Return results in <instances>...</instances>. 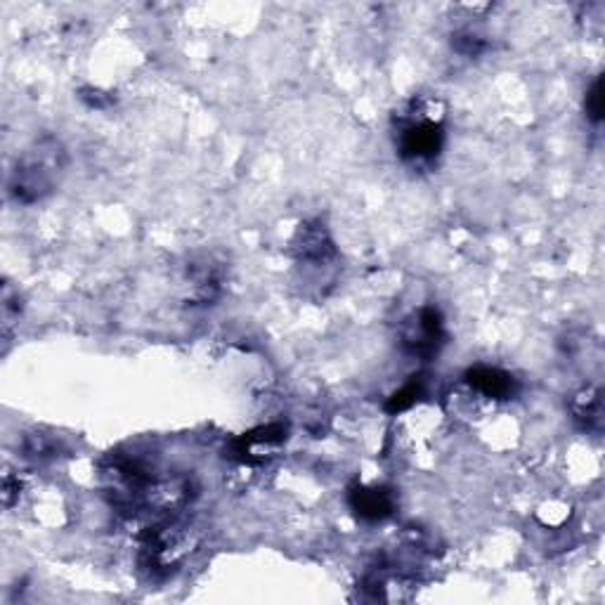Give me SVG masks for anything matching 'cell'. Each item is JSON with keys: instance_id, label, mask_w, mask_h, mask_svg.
I'll return each mask as SVG.
<instances>
[{"instance_id": "1", "label": "cell", "mask_w": 605, "mask_h": 605, "mask_svg": "<svg viewBox=\"0 0 605 605\" xmlns=\"http://www.w3.org/2000/svg\"><path fill=\"white\" fill-rule=\"evenodd\" d=\"M398 133L395 145L402 164L416 171L433 168L445 145V102L433 95L414 97L405 104V109L395 116Z\"/></svg>"}, {"instance_id": "2", "label": "cell", "mask_w": 605, "mask_h": 605, "mask_svg": "<svg viewBox=\"0 0 605 605\" xmlns=\"http://www.w3.org/2000/svg\"><path fill=\"white\" fill-rule=\"evenodd\" d=\"M67 168V149L52 135H43L24 149L8 178V197L19 206L48 199Z\"/></svg>"}, {"instance_id": "3", "label": "cell", "mask_w": 605, "mask_h": 605, "mask_svg": "<svg viewBox=\"0 0 605 605\" xmlns=\"http://www.w3.org/2000/svg\"><path fill=\"white\" fill-rule=\"evenodd\" d=\"M442 343H445V322H442L440 310L433 305L414 312L402 329V346L409 355L421 357V360H431L438 355Z\"/></svg>"}, {"instance_id": "4", "label": "cell", "mask_w": 605, "mask_h": 605, "mask_svg": "<svg viewBox=\"0 0 605 605\" xmlns=\"http://www.w3.org/2000/svg\"><path fill=\"white\" fill-rule=\"evenodd\" d=\"M291 251L301 263L322 265L336 256V244L320 220H310V223L298 227L294 242H291Z\"/></svg>"}, {"instance_id": "5", "label": "cell", "mask_w": 605, "mask_h": 605, "mask_svg": "<svg viewBox=\"0 0 605 605\" xmlns=\"http://www.w3.org/2000/svg\"><path fill=\"white\" fill-rule=\"evenodd\" d=\"M464 383L487 402L509 400L513 398V393H516V379H513L509 372L497 367H483V364L468 369Z\"/></svg>"}, {"instance_id": "6", "label": "cell", "mask_w": 605, "mask_h": 605, "mask_svg": "<svg viewBox=\"0 0 605 605\" xmlns=\"http://www.w3.org/2000/svg\"><path fill=\"white\" fill-rule=\"evenodd\" d=\"M187 282H190V301L208 305L223 291V268L213 258H204L187 268Z\"/></svg>"}, {"instance_id": "7", "label": "cell", "mask_w": 605, "mask_h": 605, "mask_svg": "<svg viewBox=\"0 0 605 605\" xmlns=\"http://www.w3.org/2000/svg\"><path fill=\"white\" fill-rule=\"evenodd\" d=\"M350 506L362 520H383L393 513L395 497L386 487H357L350 492Z\"/></svg>"}, {"instance_id": "8", "label": "cell", "mask_w": 605, "mask_h": 605, "mask_svg": "<svg viewBox=\"0 0 605 605\" xmlns=\"http://www.w3.org/2000/svg\"><path fill=\"white\" fill-rule=\"evenodd\" d=\"M452 48L459 52V55L468 57V60H473V57L485 55L487 50H490V43L485 41L483 34H478L476 29H459L452 34Z\"/></svg>"}, {"instance_id": "9", "label": "cell", "mask_w": 605, "mask_h": 605, "mask_svg": "<svg viewBox=\"0 0 605 605\" xmlns=\"http://www.w3.org/2000/svg\"><path fill=\"white\" fill-rule=\"evenodd\" d=\"M572 412H575V419H580L587 426L601 414V398H598V393H591V390H582L572 400Z\"/></svg>"}, {"instance_id": "10", "label": "cell", "mask_w": 605, "mask_h": 605, "mask_svg": "<svg viewBox=\"0 0 605 605\" xmlns=\"http://www.w3.org/2000/svg\"><path fill=\"white\" fill-rule=\"evenodd\" d=\"M0 310H3V327L8 331L12 324L19 320V312H22V296L10 282L3 284V296H0Z\"/></svg>"}, {"instance_id": "11", "label": "cell", "mask_w": 605, "mask_h": 605, "mask_svg": "<svg viewBox=\"0 0 605 605\" xmlns=\"http://www.w3.org/2000/svg\"><path fill=\"white\" fill-rule=\"evenodd\" d=\"M421 395V381H409L405 388L398 390V393L393 395L388 402V412H402V409L416 405V400H419Z\"/></svg>"}, {"instance_id": "12", "label": "cell", "mask_w": 605, "mask_h": 605, "mask_svg": "<svg viewBox=\"0 0 605 605\" xmlns=\"http://www.w3.org/2000/svg\"><path fill=\"white\" fill-rule=\"evenodd\" d=\"M584 107H587V116L591 123H601V119H603V81L601 78H596L594 86H591Z\"/></svg>"}, {"instance_id": "13", "label": "cell", "mask_w": 605, "mask_h": 605, "mask_svg": "<svg viewBox=\"0 0 605 605\" xmlns=\"http://www.w3.org/2000/svg\"><path fill=\"white\" fill-rule=\"evenodd\" d=\"M78 97H81V102H86L90 109H107L116 102V97L102 88H81L78 90Z\"/></svg>"}]
</instances>
